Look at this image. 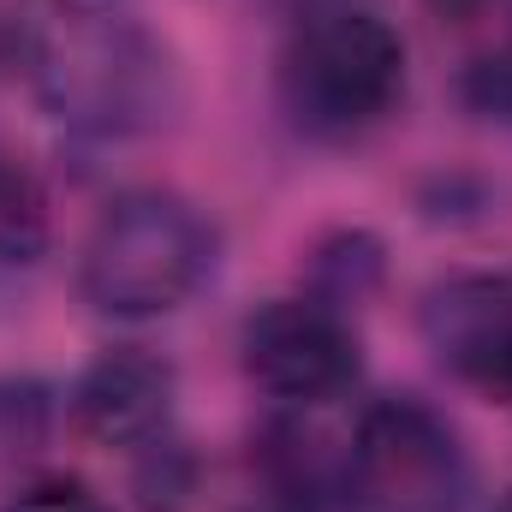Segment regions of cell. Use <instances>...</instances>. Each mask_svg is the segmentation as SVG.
I'll list each match as a JSON object with an SVG mask.
<instances>
[{
	"mask_svg": "<svg viewBox=\"0 0 512 512\" xmlns=\"http://www.w3.org/2000/svg\"><path fill=\"white\" fill-rule=\"evenodd\" d=\"M36 90L72 131L131 137L179 108V66L131 18H66L36 48Z\"/></svg>",
	"mask_w": 512,
	"mask_h": 512,
	"instance_id": "6da1fadb",
	"label": "cell"
},
{
	"mask_svg": "<svg viewBox=\"0 0 512 512\" xmlns=\"http://www.w3.org/2000/svg\"><path fill=\"white\" fill-rule=\"evenodd\" d=\"M209 262H215V233L185 197L126 191L96 221L78 262V286L102 316L143 322V316L179 310L203 286Z\"/></svg>",
	"mask_w": 512,
	"mask_h": 512,
	"instance_id": "7a4b0ae2",
	"label": "cell"
},
{
	"mask_svg": "<svg viewBox=\"0 0 512 512\" xmlns=\"http://www.w3.org/2000/svg\"><path fill=\"white\" fill-rule=\"evenodd\" d=\"M405 90V42L364 6L310 12L280 54V108L310 137H352L376 126Z\"/></svg>",
	"mask_w": 512,
	"mask_h": 512,
	"instance_id": "3957f363",
	"label": "cell"
},
{
	"mask_svg": "<svg viewBox=\"0 0 512 512\" xmlns=\"http://www.w3.org/2000/svg\"><path fill=\"white\" fill-rule=\"evenodd\" d=\"M346 483L370 512H459L471 501V459L447 417L423 399L387 393L364 405L352 429Z\"/></svg>",
	"mask_w": 512,
	"mask_h": 512,
	"instance_id": "277c9868",
	"label": "cell"
},
{
	"mask_svg": "<svg viewBox=\"0 0 512 512\" xmlns=\"http://www.w3.org/2000/svg\"><path fill=\"white\" fill-rule=\"evenodd\" d=\"M245 370L286 405H322L358 382V340L316 298H274L245 322Z\"/></svg>",
	"mask_w": 512,
	"mask_h": 512,
	"instance_id": "5b68a950",
	"label": "cell"
},
{
	"mask_svg": "<svg viewBox=\"0 0 512 512\" xmlns=\"http://www.w3.org/2000/svg\"><path fill=\"white\" fill-rule=\"evenodd\" d=\"M423 346L453 382L512 405V280L507 274H453L423 298Z\"/></svg>",
	"mask_w": 512,
	"mask_h": 512,
	"instance_id": "8992f818",
	"label": "cell"
},
{
	"mask_svg": "<svg viewBox=\"0 0 512 512\" xmlns=\"http://www.w3.org/2000/svg\"><path fill=\"white\" fill-rule=\"evenodd\" d=\"M173 411V370L143 352L114 346L72 382V429L96 447H149Z\"/></svg>",
	"mask_w": 512,
	"mask_h": 512,
	"instance_id": "52a82bcc",
	"label": "cell"
},
{
	"mask_svg": "<svg viewBox=\"0 0 512 512\" xmlns=\"http://www.w3.org/2000/svg\"><path fill=\"white\" fill-rule=\"evenodd\" d=\"M382 239L376 233H328L316 251H310V292L304 298H316V304H328V310H352V304H364L376 286H382Z\"/></svg>",
	"mask_w": 512,
	"mask_h": 512,
	"instance_id": "ba28073f",
	"label": "cell"
},
{
	"mask_svg": "<svg viewBox=\"0 0 512 512\" xmlns=\"http://www.w3.org/2000/svg\"><path fill=\"white\" fill-rule=\"evenodd\" d=\"M54 429V399L30 376H0V471L36 459Z\"/></svg>",
	"mask_w": 512,
	"mask_h": 512,
	"instance_id": "9c48e42d",
	"label": "cell"
},
{
	"mask_svg": "<svg viewBox=\"0 0 512 512\" xmlns=\"http://www.w3.org/2000/svg\"><path fill=\"white\" fill-rule=\"evenodd\" d=\"M48 245V203H42V185L0 161V262H36Z\"/></svg>",
	"mask_w": 512,
	"mask_h": 512,
	"instance_id": "30bf717a",
	"label": "cell"
},
{
	"mask_svg": "<svg viewBox=\"0 0 512 512\" xmlns=\"http://www.w3.org/2000/svg\"><path fill=\"white\" fill-rule=\"evenodd\" d=\"M465 102H471L483 120L512 126V36L495 48V54H483V60L465 72Z\"/></svg>",
	"mask_w": 512,
	"mask_h": 512,
	"instance_id": "8fae6325",
	"label": "cell"
},
{
	"mask_svg": "<svg viewBox=\"0 0 512 512\" xmlns=\"http://www.w3.org/2000/svg\"><path fill=\"white\" fill-rule=\"evenodd\" d=\"M0 512H114V507L90 483H78V477H36V483H24Z\"/></svg>",
	"mask_w": 512,
	"mask_h": 512,
	"instance_id": "7c38bea8",
	"label": "cell"
},
{
	"mask_svg": "<svg viewBox=\"0 0 512 512\" xmlns=\"http://www.w3.org/2000/svg\"><path fill=\"white\" fill-rule=\"evenodd\" d=\"M495 512H512V495H507V501H501V507H495Z\"/></svg>",
	"mask_w": 512,
	"mask_h": 512,
	"instance_id": "4fadbf2b",
	"label": "cell"
},
{
	"mask_svg": "<svg viewBox=\"0 0 512 512\" xmlns=\"http://www.w3.org/2000/svg\"><path fill=\"white\" fill-rule=\"evenodd\" d=\"M66 6H90V0H66Z\"/></svg>",
	"mask_w": 512,
	"mask_h": 512,
	"instance_id": "5bb4252c",
	"label": "cell"
}]
</instances>
